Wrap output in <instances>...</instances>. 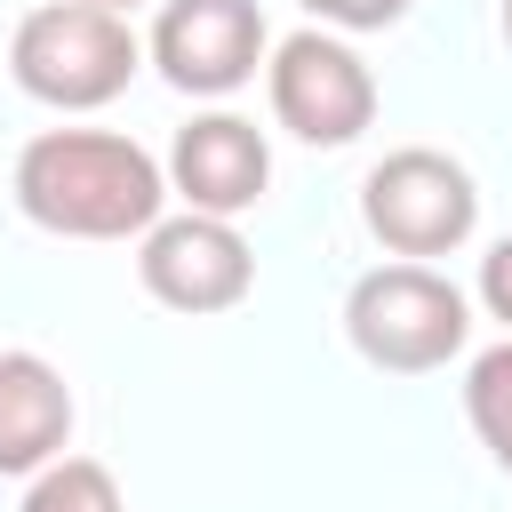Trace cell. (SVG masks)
I'll return each mask as SVG.
<instances>
[{
	"label": "cell",
	"mask_w": 512,
	"mask_h": 512,
	"mask_svg": "<svg viewBox=\"0 0 512 512\" xmlns=\"http://www.w3.org/2000/svg\"><path fill=\"white\" fill-rule=\"evenodd\" d=\"M24 512H128V504H120L112 464H96V456H72V448H64L56 464H40V472H32Z\"/></svg>",
	"instance_id": "cell-11"
},
{
	"label": "cell",
	"mask_w": 512,
	"mask_h": 512,
	"mask_svg": "<svg viewBox=\"0 0 512 512\" xmlns=\"http://www.w3.org/2000/svg\"><path fill=\"white\" fill-rule=\"evenodd\" d=\"M480 304H488V320H504V328H512V232L480 256Z\"/></svg>",
	"instance_id": "cell-13"
},
{
	"label": "cell",
	"mask_w": 512,
	"mask_h": 512,
	"mask_svg": "<svg viewBox=\"0 0 512 512\" xmlns=\"http://www.w3.org/2000/svg\"><path fill=\"white\" fill-rule=\"evenodd\" d=\"M24 224L56 240H136L168 216V168L112 128H40L8 176Z\"/></svg>",
	"instance_id": "cell-1"
},
{
	"label": "cell",
	"mask_w": 512,
	"mask_h": 512,
	"mask_svg": "<svg viewBox=\"0 0 512 512\" xmlns=\"http://www.w3.org/2000/svg\"><path fill=\"white\" fill-rule=\"evenodd\" d=\"M264 96L296 144H328V152L368 136V120H376V72L360 64V48L344 32H320V24H304L272 48Z\"/></svg>",
	"instance_id": "cell-5"
},
{
	"label": "cell",
	"mask_w": 512,
	"mask_h": 512,
	"mask_svg": "<svg viewBox=\"0 0 512 512\" xmlns=\"http://www.w3.org/2000/svg\"><path fill=\"white\" fill-rule=\"evenodd\" d=\"M320 32H384V24H400L416 0H296Z\"/></svg>",
	"instance_id": "cell-12"
},
{
	"label": "cell",
	"mask_w": 512,
	"mask_h": 512,
	"mask_svg": "<svg viewBox=\"0 0 512 512\" xmlns=\"http://www.w3.org/2000/svg\"><path fill=\"white\" fill-rule=\"evenodd\" d=\"M72 448V384L56 360L8 344L0 352V480H32Z\"/></svg>",
	"instance_id": "cell-9"
},
{
	"label": "cell",
	"mask_w": 512,
	"mask_h": 512,
	"mask_svg": "<svg viewBox=\"0 0 512 512\" xmlns=\"http://www.w3.org/2000/svg\"><path fill=\"white\" fill-rule=\"evenodd\" d=\"M504 48H512V0H504Z\"/></svg>",
	"instance_id": "cell-15"
},
{
	"label": "cell",
	"mask_w": 512,
	"mask_h": 512,
	"mask_svg": "<svg viewBox=\"0 0 512 512\" xmlns=\"http://www.w3.org/2000/svg\"><path fill=\"white\" fill-rule=\"evenodd\" d=\"M144 64V40L104 0H40L8 32V72L48 112H104Z\"/></svg>",
	"instance_id": "cell-2"
},
{
	"label": "cell",
	"mask_w": 512,
	"mask_h": 512,
	"mask_svg": "<svg viewBox=\"0 0 512 512\" xmlns=\"http://www.w3.org/2000/svg\"><path fill=\"white\" fill-rule=\"evenodd\" d=\"M464 416H472L480 448L496 456V472L512 480V336L488 344V352L464 368Z\"/></svg>",
	"instance_id": "cell-10"
},
{
	"label": "cell",
	"mask_w": 512,
	"mask_h": 512,
	"mask_svg": "<svg viewBox=\"0 0 512 512\" xmlns=\"http://www.w3.org/2000/svg\"><path fill=\"white\" fill-rule=\"evenodd\" d=\"M344 336L384 376H432L464 352L472 304L448 272H432L416 256H392V264H376L344 288Z\"/></svg>",
	"instance_id": "cell-3"
},
{
	"label": "cell",
	"mask_w": 512,
	"mask_h": 512,
	"mask_svg": "<svg viewBox=\"0 0 512 512\" xmlns=\"http://www.w3.org/2000/svg\"><path fill=\"white\" fill-rule=\"evenodd\" d=\"M360 224L376 232V248L432 264V256H456L480 232V184L456 152L400 144L360 176Z\"/></svg>",
	"instance_id": "cell-4"
},
{
	"label": "cell",
	"mask_w": 512,
	"mask_h": 512,
	"mask_svg": "<svg viewBox=\"0 0 512 512\" xmlns=\"http://www.w3.org/2000/svg\"><path fill=\"white\" fill-rule=\"evenodd\" d=\"M272 184V144L240 112H200L168 144V192L200 216H248Z\"/></svg>",
	"instance_id": "cell-8"
},
{
	"label": "cell",
	"mask_w": 512,
	"mask_h": 512,
	"mask_svg": "<svg viewBox=\"0 0 512 512\" xmlns=\"http://www.w3.org/2000/svg\"><path fill=\"white\" fill-rule=\"evenodd\" d=\"M144 56L176 96H240L272 56V32L256 0H160Z\"/></svg>",
	"instance_id": "cell-7"
},
{
	"label": "cell",
	"mask_w": 512,
	"mask_h": 512,
	"mask_svg": "<svg viewBox=\"0 0 512 512\" xmlns=\"http://www.w3.org/2000/svg\"><path fill=\"white\" fill-rule=\"evenodd\" d=\"M104 8H120V16H128V8H144V0H104Z\"/></svg>",
	"instance_id": "cell-14"
},
{
	"label": "cell",
	"mask_w": 512,
	"mask_h": 512,
	"mask_svg": "<svg viewBox=\"0 0 512 512\" xmlns=\"http://www.w3.org/2000/svg\"><path fill=\"white\" fill-rule=\"evenodd\" d=\"M136 280H144L152 304L208 320V312H232L256 288V248L240 240V216L176 208L152 232H136Z\"/></svg>",
	"instance_id": "cell-6"
}]
</instances>
